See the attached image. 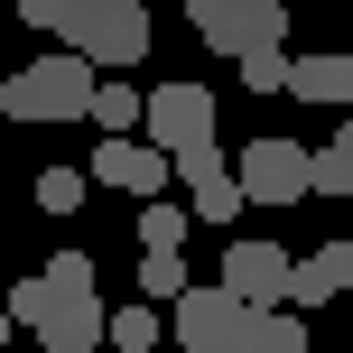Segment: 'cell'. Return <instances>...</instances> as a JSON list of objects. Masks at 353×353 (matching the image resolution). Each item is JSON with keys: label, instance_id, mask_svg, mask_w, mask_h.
<instances>
[{"label": "cell", "instance_id": "9", "mask_svg": "<svg viewBox=\"0 0 353 353\" xmlns=\"http://www.w3.org/2000/svg\"><path fill=\"white\" fill-rule=\"evenodd\" d=\"M47 298H56V288H47ZM37 335H47L56 353H93V344H112V307L103 298H56Z\"/></svg>", "mask_w": 353, "mask_h": 353}, {"label": "cell", "instance_id": "1", "mask_svg": "<svg viewBox=\"0 0 353 353\" xmlns=\"http://www.w3.org/2000/svg\"><path fill=\"white\" fill-rule=\"evenodd\" d=\"M103 84L112 74L93 65V56L56 47V56H37V65H19L10 84H0V112H10V121H93Z\"/></svg>", "mask_w": 353, "mask_h": 353}, {"label": "cell", "instance_id": "12", "mask_svg": "<svg viewBox=\"0 0 353 353\" xmlns=\"http://www.w3.org/2000/svg\"><path fill=\"white\" fill-rule=\"evenodd\" d=\"M232 353H307V316L298 307H251V325H242Z\"/></svg>", "mask_w": 353, "mask_h": 353}, {"label": "cell", "instance_id": "11", "mask_svg": "<svg viewBox=\"0 0 353 353\" xmlns=\"http://www.w3.org/2000/svg\"><path fill=\"white\" fill-rule=\"evenodd\" d=\"M288 93H298V103H344L353 112V56H288Z\"/></svg>", "mask_w": 353, "mask_h": 353}, {"label": "cell", "instance_id": "26", "mask_svg": "<svg viewBox=\"0 0 353 353\" xmlns=\"http://www.w3.org/2000/svg\"><path fill=\"white\" fill-rule=\"evenodd\" d=\"M47 353H56V344H47Z\"/></svg>", "mask_w": 353, "mask_h": 353}, {"label": "cell", "instance_id": "22", "mask_svg": "<svg viewBox=\"0 0 353 353\" xmlns=\"http://www.w3.org/2000/svg\"><path fill=\"white\" fill-rule=\"evenodd\" d=\"M19 19H28V28H56V37H65L74 19H84V0H19Z\"/></svg>", "mask_w": 353, "mask_h": 353}, {"label": "cell", "instance_id": "3", "mask_svg": "<svg viewBox=\"0 0 353 353\" xmlns=\"http://www.w3.org/2000/svg\"><path fill=\"white\" fill-rule=\"evenodd\" d=\"M74 56H93L103 74L121 65H149V0H84V19L65 28Z\"/></svg>", "mask_w": 353, "mask_h": 353}, {"label": "cell", "instance_id": "7", "mask_svg": "<svg viewBox=\"0 0 353 353\" xmlns=\"http://www.w3.org/2000/svg\"><path fill=\"white\" fill-rule=\"evenodd\" d=\"M168 176H176V159L159 140H93V186H121V195H140V205H159Z\"/></svg>", "mask_w": 353, "mask_h": 353}, {"label": "cell", "instance_id": "24", "mask_svg": "<svg viewBox=\"0 0 353 353\" xmlns=\"http://www.w3.org/2000/svg\"><path fill=\"white\" fill-rule=\"evenodd\" d=\"M242 84L251 93H288V56H242Z\"/></svg>", "mask_w": 353, "mask_h": 353}, {"label": "cell", "instance_id": "23", "mask_svg": "<svg viewBox=\"0 0 353 353\" xmlns=\"http://www.w3.org/2000/svg\"><path fill=\"white\" fill-rule=\"evenodd\" d=\"M47 307H56L47 279H19V288H10V325H47Z\"/></svg>", "mask_w": 353, "mask_h": 353}, {"label": "cell", "instance_id": "10", "mask_svg": "<svg viewBox=\"0 0 353 353\" xmlns=\"http://www.w3.org/2000/svg\"><path fill=\"white\" fill-rule=\"evenodd\" d=\"M344 288H353V242H325V251H307V261H298V288H288V307L307 316V307H335Z\"/></svg>", "mask_w": 353, "mask_h": 353}, {"label": "cell", "instance_id": "16", "mask_svg": "<svg viewBox=\"0 0 353 353\" xmlns=\"http://www.w3.org/2000/svg\"><path fill=\"white\" fill-rule=\"evenodd\" d=\"M186 232H195V205H168V195L140 205V242H149V251H176Z\"/></svg>", "mask_w": 353, "mask_h": 353}, {"label": "cell", "instance_id": "4", "mask_svg": "<svg viewBox=\"0 0 353 353\" xmlns=\"http://www.w3.org/2000/svg\"><path fill=\"white\" fill-rule=\"evenodd\" d=\"M232 176H242V195L251 205H298V195H316V149L307 140H251L242 159H232Z\"/></svg>", "mask_w": 353, "mask_h": 353}, {"label": "cell", "instance_id": "5", "mask_svg": "<svg viewBox=\"0 0 353 353\" xmlns=\"http://www.w3.org/2000/svg\"><path fill=\"white\" fill-rule=\"evenodd\" d=\"M168 325H176V344H186V353H232V344H242V325H251V307L232 298L223 279H205V288H186V298L168 307Z\"/></svg>", "mask_w": 353, "mask_h": 353}, {"label": "cell", "instance_id": "17", "mask_svg": "<svg viewBox=\"0 0 353 353\" xmlns=\"http://www.w3.org/2000/svg\"><path fill=\"white\" fill-rule=\"evenodd\" d=\"M186 205H195V223H232V214H242L251 195H242V176H214V186H195Z\"/></svg>", "mask_w": 353, "mask_h": 353}, {"label": "cell", "instance_id": "8", "mask_svg": "<svg viewBox=\"0 0 353 353\" xmlns=\"http://www.w3.org/2000/svg\"><path fill=\"white\" fill-rule=\"evenodd\" d=\"M223 288H232L242 307H288L298 261H288L279 242H232V251H223Z\"/></svg>", "mask_w": 353, "mask_h": 353}, {"label": "cell", "instance_id": "21", "mask_svg": "<svg viewBox=\"0 0 353 353\" xmlns=\"http://www.w3.org/2000/svg\"><path fill=\"white\" fill-rule=\"evenodd\" d=\"M214 176H232V168H223V149H214V140L176 159V186H186V195H195V186H214Z\"/></svg>", "mask_w": 353, "mask_h": 353}, {"label": "cell", "instance_id": "20", "mask_svg": "<svg viewBox=\"0 0 353 353\" xmlns=\"http://www.w3.org/2000/svg\"><path fill=\"white\" fill-rule=\"evenodd\" d=\"M37 279H47L56 298H93V261H84V251H56V261L37 270Z\"/></svg>", "mask_w": 353, "mask_h": 353}, {"label": "cell", "instance_id": "6", "mask_svg": "<svg viewBox=\"0 0 353 353\" xmlns=\"http://www.w3.org/2000/svg\"><path fill=\"white\" fill-rule=\"evenodd\" d=\"M149 140H159L168 159L205 149L214 140V93L205 84H149Z\"/></svg>", "mask_w": 353, "mask_h": 353}, {"label": "cell", "instance_id": "18", "mask_svg": "<svg viewBox=\"0 0 353 353\" xmlns=\"http://www.w3.org/2000/svg\"><path fill=\"white\" fill-rule=\"evenodd\" d=\"M84 186H93V168H47V176H37V205H47V214H74Z\"/></svg>", "mask_w": 353, "mask_h": 353}, {"label": "cell", "instance_id": "14", "mask_svg": "<svg viewBox=\"0 0 353 353\" xmlns=\"http://www.w3.org/2000/svg\"><path fill=\"white\" fill-rule=\"evenodd\" d=\"M316 195H344L353 205V112H344V130L316 149Z\"/></svg>", "mask_w": 353, "mask_h": 353}, {"label": "cell", "instance_id": "2", "mask_svg": "<svg viewBox=\"0 0 353 353\" xmlns=\"http://www.w3.org/2000/svg\"><path fill=\"white\" fill-rule=\"evenodd\" d=\"M195 37H205L214 56H279L288 47V10L279 0H195Z\"/></svg>", "mask_w": 353, "mask_h": 353}, {"label": "cell", "instance_id": "15", "mask_svg": "<svg viewBox=\"0 0 353 353\" xmlns=\"http://www.w3.org/2000/svg\"><path fill=\"white\" fill-rule=\"evenodd\" d=\"M159 335H176L159 307H112V353H149Z\"/></svg>", "mask_w": 353, "mask_h": 353}, {"label": "cell", "instance_id": "19", "mask_svg": "<svg viewBox=\"0 0 353 353\" xmlns=\"http://www.w3.org/2000/svg\"><path fill=\"white\" fill-rule=\"evenodd\" d=\"M140 288L159 307H176V298H186V261H176V251H149V261H140Z\"/></svg>", "mask_w": 353, "mask_h": 353}, {"label": "cell", "instance_id": "25", "mask_svg": "<svg viewBox=\"0 0 353 353\" xmlns=\"http://www.w3.org/2000/svg\"><path fill=\"white\" fill-rule=\"evenodd\" d=\"M176 10H195V0H176Z\"/></svg>", "mask_w": 353, "mask_h": 353}, {"label": "cell", "instance_id": "13", "mask_svg": "<svg viewBox=\"0 0 353 353\" xmlns=\"http://www.w3.org/2000/svg\"><path fill=\"white\" fill-rule=\"evenodd\" d=\"M93 121H103L112 140H130V130H149V93H130L121 74H112V84H103V103H93Z\"/></svg>", "mask_w": 353, "mask_h": 353}]
</instances>
